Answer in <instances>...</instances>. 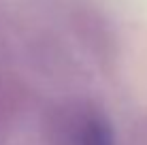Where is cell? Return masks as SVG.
<instances>
[{"mask_svg": "<svg viewBox=\"0 0 147 145\" xmlns=\"http://www.w3.org/2000/svg\"><path fill=\"white\" fill-rule=\"evenodd\" d=\"M43 132L47 145H115L105 113L81 98L53 105L45 115Z\"/></svg>", "mask_w": 147, "mask_h": 145, "instance_id": "1", "label": "cell"}]
</instances>
